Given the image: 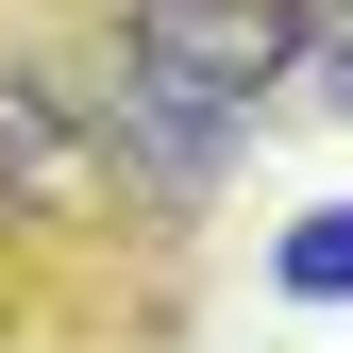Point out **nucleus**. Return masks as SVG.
<instances>
[{
  "label": "nucleus",
  "instance_id": "obj_2",
  "mask_svg": "<svg viewBox=\"0 0 353 353\" xmlns=\"http://www.w3.org/2000/svg\"><path fill=\"white\" fill-rule=\"evenodd\" d=\"M270 118H336V135H353V0H286V68H270Z\"/></svg>",
  "mask_w": 353,
  "mask_h": 353
},
{
  "label": "nucleus",
  "instance_id": "obj_1",
  "mask_svg": "<svg viewBox=\"0 0 353 353\" xmlns=\"http://www.w3.org/2000/svg\"><path fill=\"white\" fill-rule=\"evenodd\" d=\"M252 270H270L286 320H336V303H353V185L303 202V219H270V252H252Z\"/></svg>",
  "mask_w": 353,
  "mask_h": 353
}]
</instances>
